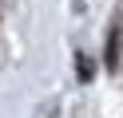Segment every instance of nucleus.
<instances>
[{
	"mask_svg": "<svg viewBox=\"0 0 123 118\" xmlns=\"http://www.w3.org/2000/svg\"><path fill=\"white\" fill-rule=\"evenodd\" d=\"M119 43H123V31H119V24H111V31H107V51H103L107 71H119Z\"/></svg>",
	"mask_w": 123,
	"mask_h": 118,
	"instance_id": "obj_1",
	"label": "nucleus"
},
{
	"mask_svg": "<svg viewBox=\"0 0 123 118\" xmlns=\"http://www.w3.org/2000/svg\"><path fill=\"white\" fill-rule=\"evenodd\" d=\"M75 71H80V79H83V83H87V79L95 75V63H91L87 55H75Z\"/></svg>",
	"mask_w": 123,
	"mask_h": 118,
	"instance_id": "obj_2",
	"label": "nucleus"
}]
</instances>
